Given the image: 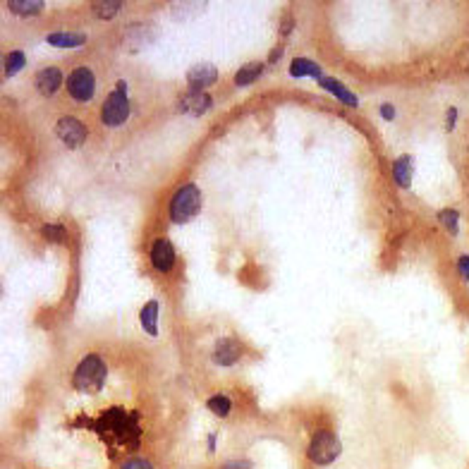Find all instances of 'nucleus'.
<instances>
[{
  "label": "nucleus",
  "mask_w": 469,
  "mask_h": 469,
  "mask_svg": "<svg viewBox=\"0 0 469 469\" xmlns=\"http://www.w3.org/2000/svg\"><path fill=\"white\" fill-rule=\"evenodd\" d=\"M106 362L98 354H86L72 373V385L79 392H101L106 385Z\"/></svg>",
  "instance_id": "nucleus-1"
},
{
  "label": "nucleus",
  "mask_w": 469,
  "mask_h": 469,
  "mask_svg": "<svg viewBox=\"0 0 469 469\" xmlns=\"http://www.w3.org/2000/svg\"><path fill=\"white\" fill-rule=\"evenodd\" d=\"M96 426L103 436H115L118 443H135L137 446V414H125L123 409H108L101 414Z\"/></svg>",
  "instance_id": "nucleus-2"
},
{
  "label": "nucleus",
  "mask_w": 469,
  "mask_h": 469,
  "mask_svg": "<svg viewBox=\"0 0 469 469\" xmlns=\"http://www.w3.org/2000/svg\"><path fill=\"white\" fill-rule=\"evenodd\" d=\"M201 208V192L194 182H187L175 192V196L170 199V220L173 223H187L192 220Z\"/></svg>",
  "instance_id": "nucleus-3"
},
{
  "label": "nucleus",
  "mask_w": 469,
  "mask_h": 469,
  "mask_svg": "<svg viewBox=\"0 0 469 469\" xmlns=\"http://www.w3.org/2000/svg\"><path fill=\"white\" fill-rule=\"evenodd\" d=\"M340 453H342V443L331 431H316L307 448V458L319 467L333 465L340 458Z\"/></svg>",
  "instance_id": "nucleus-4"
},
{
  "label": "nucleus",
  "mask_w": 469,
  "mask_h": 469,
  "mask_svg": "<svg viewBox=\"0 0 469 469\" xmlns=\"http://www.w3.org/2000/svg\"><path fill=\"white\" fill-rule=\"evenodd\" d=\"M130 118V101H128V84L120 81L118 89H113L108 94L103 108H101V120L108 128H120L125 125V120Z\"/></svg>",
  "instance_id": "nucleus-5"
},
{
  "label": "nucleus",
  "mask_w": 469,
  "mask_h": 469,
  "mask_svg": "<svg viewBox=\"0 0 469 469\" xmlns=\"http://www.w3.org/2000/svg\"><path fill=\"white\" fill-rule=\"evenodd\" d=\"M94 89H96V79L89 67H77L72 69V74L67 77V91L74 101H89L94 96Z\"/></svg>",
  "instance_id": "nucleus-6"
},
{
  "label": "nucleus",
  "mask_w": 469,
  "mask_h": 469,
  "mask_svg": "<svg viewBox=\"0 0 469 469\" xmlns=\"http://www.w3.org/2000/svg\"><path fill=\"white\" fill-rule=\"evenodd\" d=\"M55 135L65 147L77 149L86 142V125L77 118H60L55 125Z\"/></svg>",
  "instance_id": "nucleus-7"
},
{
  "label": "nucleus",
  "mask_w": 469,
  "mask_h": 469,
  "mask_svg": "<svg viewBox=\"0 0 469 469\" xmlns=\"http://www.w3.org/2000/svg\"><path fill=\"white\" fill-rule=\"evenodd\" d=\"M149 256H151V266H154L158 273H170V271L175 269V259H177L175 247L166 237L154 239V242H151Z\"/></svg>",
  "instance_id": "nucleus-8"
},
{
  "label": "nucleus",
  "mask_w": 469,
  "mask_h": 469,
  "mask_svg": "<svg viewBox=\"0 0 469 469\" xmlns=\"http://www.w3.org/2000/svg\"><path fill=\"white\" fill-rule=\"evenodd\" d=\"M218 81V67L211 62H199V65L189 67L187 72V84L192 86V91H201L206 86H213Z\"/></svg>",
  "instance_id": "nucleus-9"
},
{
  "label": "nucleus",
  "mask_w": 469,
  "mask_h": 469,
  "mask_svg": "<svg viewBox=\"0 0 469 469\" xmlns=\"http://www.w3.org/2000/svg\"><path fill=\"white\" fill-rule=\"evenodd\" d=\"M242 352H244V347L239 340L220 338L218 345H215L213 359H215V364H220V366H232V364H237V359L242 357Z\"/></svg>",
  "instance_id": "nucleus-10"
},
{
  "label": "nucleus",
  "mask_w": 469,
  "mask_h": 469,
  "mask_svg": "<svg viewBox=\"0 0 469 469\" xmlns=\"http://www.w3.org/2000/svg\"><path fill=\"white\" fill-rule=\"evenodd\" d=\"M34 84L43 96H53L62 84V69L60 67H43L34 77Z\"/></svg>",
  "instance_id": "nucleus-11"
},
{
  "label": "nucleus",
  "mask_w": 469,
  "mask_h": 469,
  "mask_svg": "<svg viewBox=\"0 0 469 469\" xmlns=\"http://www.w3.org/2000/svg\"><path fill=\"white\" fill-rule=\"evenodd\" d=\"M211 106H213V101L206 91H189L187 96L180 101V111L189 113V115H204Z\"/></svg>",
  "instance_id": "nucleus-12"
},
{
  "label": "nucleus",
  "mask_w": 469,
  "mask_h": 469,
  "mask_svg": "<svg viewBox=\"0 0 469 469\" xmlns=\"http://www.w3.org/2000/svg\"><path fill=\"white\" fill-rule=\"evenodd\" d=\"M48 43L55 48H79L86 43V34H81V31H53V34H48Z\"/></svg>",
  "instance_id": "nucleus-13"
},
{
  "label": "nucleus",
  "mask_w": 469,
  "mask_h": 469,
  "mask_svg": "<svg viewBox=\"0 0 469 469\" xmlns=\"http://www.w3.org/2000/svg\"><path fill=\"white\" fill-rule=\"evenodd\" d=\"M319 84L326 89V91H331L335 98L338 101H342V103L345 106H350V108H357L359 106V98L354 96V94L350 91V89H347L345 84H340L338 79H333V77H323Z\"/></svg>",
  "instance_id": "nucleus-14"
},
{
  "label": "nucleus",
  "mask_w": 469,
  "mask_h": 469,
  "mask_svg": "<svg viewBox=\"0 0 469 469\" xmlns=\"http://www.w3.org/2000/svg\"><path fill=\"white\" fill-rule=\"evenodd\" d=\"M412 173H414V161H412V156H400L395 163H392V177H395L397 187L409 189Z\"/></svg>",
  "instance_id": "nucleus-15"
},
{
  "label": "nucleus",
  "mask_w": 469,
  "mask_h": 469,
  "mask_svg": "<svg viewBox=\"0 0 469 469\" xmlns=\"http://www.w3.org/2000/svg\"><path fill=\"white\" fill-rule=\"evenodd\" d=\"M290 74L293 77H314V79H323V69L316 65L314 60H307V58H295L290 62Z\"/></svg>",
  "instance_id": "nucleus-16"
},
{
  "label": "nucleus",
  "mask_w": 469,
  "mask_h": 469,
  "mask_svg": "<svg viewBox=\"0 0 469 469\" xmlns=\"http://www.w3.org/2000/svg\"><path fill=\"white\" fill-rule=\"evenodd\" d=\"M158 312H161V304H158L156 300H151L147 307L142 309V314H139L144 331H147L151 338H156L158 335Z\"/></svg>",
  "instance_id": "nucleus-17"
},
{
  "label": "nucleus",
  "mask_w": 469,
  "mask_h": 469,
  "mask_svg": "<svg viewBox=\"0 0 469 469\" xmlns=\"http://www.w3.org/2000/svg\"><path fill=\"white\" fill-rule=\"evenodd\" d=\"M264 65L261 62H249V65H242L234 72V86H249L261 77Z\"/></svg>",
  "instance_id": "nucleus-18"
},
{
  "label": "nucleus",
  "mask_w": 469,
  "mask_h": 469,
  "mask_svg": "<svg viewBox=\"0 0 469 469\" xmlns=\"http://www.w3.org/2000/svg\"><path fill=\"white\" fill-rule=\"evenodd\" d=\"M8 8L15 12V15L22 17H36L43 12V3L41 0H10Z\"/></svg>",
  "instance_id": "nucleus-19"
},
{
  "label": "nucleus",
  "mask_w": 469,
  "mask_h": 469,
  "mask_svg": "<svg viewBox=\"0 0 469 469\" xmlns=\"http://www.w3.org/2000/svg\"><path fill=\"white\" fill-rule=\"evenodd\" d=\"M27 65V55L22 53V50H10L8 55H5V77H15L20 69Z\"/></svg>",
  "instance_id": "nucleus-20"
},
{
  "label": "nucleus",
  "mask_w": 469,
  "mask_h": 469,
  "mask_svg": "<svg viewBox=\"0 0 469 469\" xmlns=\"http://www.w3.org/2000/svg\"><path fill=\"white\" fill-rule=\"evenodd\" d=\"M91 10L101 20H111V17H115L118 12L123 10V3H120V0H108V3L106 0H98V3L91 5Z\"/></svg>",
  "instance_id": "nucleus-21"
},
{
  "label": "nucleus",
  "mask_w": 469,
  "mask_h": 469,
  "mask_svg": "<svg viewBox=\"0 0 469 469\" xmlns=\"http://www.w3.org/2000/svg\"><path fill=\"white\" fill-rule=\"evenodd\" d=\"M206 407L213 412L215 417H227L230 414V407H232V402H230V397L227 395H223V392H218V395H213V397H208V402H206Z\"/></svg>",
  "instance_id": "nucleus-22"
},
{
  "label": "nucleus",
  "mask_w": 469,
  "mask_h": 469,
  "mask_svg": "<svg viewBox=\"0 0 469 469\" xmlns=\"http://www.w3.org/2000/svg\"><path fill=\"white\" fill-rule=\"evenodd\" d=\"M41 234H43V239H48V242H53V244H62L67 239V230L62 223H46L41 227Z\"/></svg>",
  "instance_id": "nucleus-23"
},
{
  "label": "nucleus",
  "mask_w": 469,
  "mask_h": 469,
  "mask_svg": "<svg viewBox=\"0 0 469 469\" xmlns=\"http://www.w3.org/2000/svg\"><path fill=\"white\" fill-rule=\"evenodd\" d=\"M439 220L443 225H446V230L450 232V234H458V230H460V213L458 211H453V208H446V211H441L439 213Z\"/></svg>",
  "instance_id": "nucleus-24"
},
{
  "label": "nucleus",
  "mask_w": 469,
  "mask_h": 469,
  "mask_svg": "<svg viewBox=\"0 0 469 469\" xmlns=\"http://www.w3.org/2000/svg\"><path fill=\"white\" fill-rule=\"evenodd\" d=\"M120 469H154V467H151V462L142 460V458H130Z\"/></svg>",
  "instance_id": "nucleus-25"
},
{
  "label": "nucleus",
  "mask_w": 469,
  "mask_h": 469,
  "mask_svg": "<svg viewBox=\"0 0 469 469\" xmlns=\"http://www.w3.org/2000/svg\"><path fill=\"white\" fill-rule=\"evenodd\" d=\"M458 271H460L462 281L469 283V256H467V254L458 259Z\"/></svg>",
  "instance_id": "nucleus-26"
},
{
  "label": "nucleus",
  "mask_w": 469,
  "mask_h": 469,
  "mask_svg": "<svg viewBox=\"0 0 469 469\" xmlns=\"http://www.w3.org/2000/svg\"><path fill=\"white\" fill-rule=\"evenodd\" d=\"M220 469H252V462H247V460H230V462H225L223 467Z\"/></svg>",
  "instance_id": "nucleus-27"
},
{
  "label": "nucleus",
  "mask_w": 469,
  "mask_h": 469,
  "mask_svg": "<svg viewBox=\"0 0 469 469\" xmlns=\"http://www.w3.org/2000/svg\"><path fill=\"white\" fill-rule=\"evenodd\" d=\"M381 115H383L385 120H392V118H395V108H392L390 103L381 106Z\"/></svg>",
  "instance_id": "nucleus-28"
},
{
  "label": "nucleus",
  "mask_w": 469,
  "mask_h": 469,
  "mask_svg": "<svg viewBox=\"0 0 469 469\" xmlns=\"http://www.w3.org/2000/svg\"><path fill=\"white\" fill-rule=\"evenodd\" d=\"M215 439H218V436L211 434V436H208V441H206V448H208V453H211V455L215 453Z\"/></svg>",
  "instance_id": "nucleus-29"
},
{
  "label": "nucleus",
  "mask_w": 469,
  "mask_h": 469,
  "mask_svg": "<svg viewBox=\"0 0 469 469\" xmlns=\"http://www.w3.org/2000/svg\"><path fill=\"white\" fill-rule=\"evenodd\" d=\"M455 118H458V111L455 108H450V115H448V128L453 130V125H455Z\"/></svg>",
  "instance_id": "nucleus-30"
}]
</instances>
